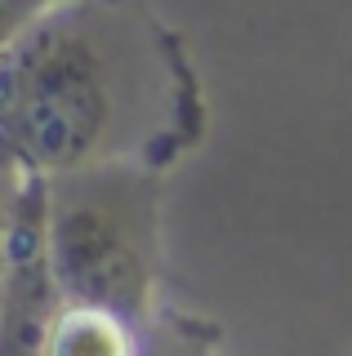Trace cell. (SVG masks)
Segmentation results:
<instances>
[{"label": "cell", "instance_id": "cell-2", "mask_svg": "<svg viewBox=\"0 0 352 356\" xmlns=\"http://www.w3.org/2000/svg\"><path fill=\"white\" fill-rule=\"evenodd\" d=\"M161 178L138 165L49 178V263L63 303L134 325L165 303Z\"/></svg>", "mask_w": 352, "mask_h": 356}, {"label": "cell", "instance_id": "cell-5", "mask_svg": "<svg viewBox=\"0 0 352 356\" xmlns=\"http://www.w3.org/2000/svg\"><path fill=\"white\" fill-rule=\"evenodd\" d=\"M18 178H23V170L0 152V289H5V254H9V222H14Z\"/></svg>", "mask_w": 352, "mask_h": 356}, {"label": "cell", "instance_id": "cell-4", "mask_svg": "<svg viewBox=\"0 0 352 356\" xmlns=\"http://www.w3.org/2000/svg\"><path fill=\"white\" fill-rule=\"evenodd\" d=\"M63 0H0V58Z\"/></svg>", "mask_w": 352, "mask_h": 356}, {"label": "cell", "instance_id": "cell-1", "mask_svg": "<svg viewBox=\"0 0 352 356\" xmlns=\"http://www.w3.org/2000/svg\"><path fill=\"white\" fill-rule=\"evenodd\" d=\"M205 129L192 49L147 0H63L0 58V152L23 174H170Z\"/></svg>", "mask_w": 352, "mask_h": 356}, {"label": "cell", "instance_id": "cell-3", "mask_svg": "<svg viewBox=\"0 0 352 356\" xmlns=\"http://www.w3.org/2000/svg\"><path fill=\"white\" fill-rule=\"evenodd\" d=\"M138 356H223V325L165 298L138 330Z\"/></svg>", "mask_w": 352, "mask_h": 356}]
</instances>
